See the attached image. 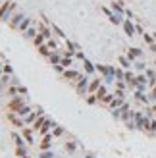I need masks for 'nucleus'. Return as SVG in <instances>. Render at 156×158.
Segmentation results:
<instances>
[{
  "instance_id": "f257e3e1",
  "label": "nucleus",
  "mask_w": 156,
  "mask_h": 158,
  "mask_svg": "<svg viewBox=\"0 0 156 158\" xmlns=\"http://www.w3.org/2000/svg\"><path fill=\"white\" fill-rule=\"evenodd\" d=\"M89 83H91V77H89L87 73L81 75V77L75 81V91H77V95H81V97L89 95Z\"/></svg>"
},
{
  "instance_id": "f03ea898",
  "label": "nucleus",
  "mask_w": 156,
  "mask_h": 158,
  "mask_svg": "<svg viewBox=\"0 0 156 158\" xmlns=\"http://www.w3.org/2000/svg\"><path fill=\"white\" fill-rule=\"evenodd\" d=\"M25 95H18V97H14V98H10V102L6 104V110L8 112H19V108H23L25 106Z\"/></svg>"
},
{
  "instance_id": "7ed1b4c3",
  "label": "nucleus",
  "mask_w": 156,
  "mask_h": 158,
  "mask_svg": "<svg viewBox=\"0 0 156 158\" xmlns=\"http://www.w3.org/2000/svg\"><path fill=\"white\" fill-rule=\"evenodd\" d=\"M100 12H104V14H106V18L110 19V21H112L114 25H121V23H124V18H121L119 14H116L114 10L106 8V6H100Z\"/></svg>"
},
{
  "instance_id": "20e7f679",
  "label": "nucleus",
  "mask_w": 156,
  "mask_h": 158,
  "mask_svg": "<svg viewBox=\"0 0 156 158\" xmlns=\"http://www.w3.org/2000/svg\"><path fill=\"white\" fill-rule=\"evenodd\" d=\"M52 141H54V135L52 133L42 135V141L39 143V152H41V150H50L52 149Z\"/></svg>"
},
{
  "instance_id": "39448f33",
  "label": "nucleus",
  "mask_w": 156,
  "mask_h": 158,
  "mask_svg": "<svg viewBox=\"0 0 156 158\" xmlns=\"http://www.w3.org/2000/svg\"><path fill=\"white\" fill-rule=\"evenodd\" d=\"M42 114H44V110H42L41 106H39L37 110H33L31 114H27V116L23 118V121H25V126H33V123H35V120H37L39 116H42Z\"/></svg>"
},
{
  "instance_id": "423d86ee",
  "label": "nucleus",
  "mask_w": 156,
  "mask_h": 158,
  "mask_svg": "<svg viewBox=\"0 0 156 158\" xmlns=\"http://www.w3.org/2000/svg\"><path fill=\"white\" fill-rule=\"evenodd\" d=\"M6 118H8V121H10L14 127H25V121H23V118H19L16 112H8V114H6Z\"/></svg>"
},
{
  "instance_id": "0eeeda50",
  "label": "nucleus",
  "mask_w": 156,
  "mask_h": 158,
  "mask_svg": "<svg viewBox=\"0 0 156 158\" xmlns=\"http://www.w3.org/2000/svg\"><path fill=\"white\" fill-rule=\"evenodd\" d=\"M25 18H27V16L23 14V12H18V14H14L12 18H10V21H8V23H10V27H12V29H18Z\"/></svg>"
},
{
  "instance_id": "6e6552de",
  "label": "nucleus",
  "mask_w": 156,
  "mask_h": 158,
  "mask_svg": "<svg viewBox=\"0 0 156 158\" xmlns=\"http://www.w3.org/2000/svg\"><path fill=\"white\" fill-rule=\"evenodd\" d=\"M83 73H79L77 70H73V68H68V70L64 71V73H62V77L64 79H68V81H77L79 77H81Z\"/></svg>"
},
{
  "instance_id": "1a4fd4ad",
  "label": "nucleus",
  "mask_w": 156,
  "mask_h": 158,
  "mask_svg": "<svg viewBox=\"0 0 156 158\" xmlns=\"http://www.w3.org/2000/svg\"><path fill=\"white\" fill-rule=\"evenodd\" d=\"M37 27H39V33H42L46 39H52V27H50V25H46L44 21H39Z\"/></svg>"
},
{
  "instance_id": "9d476101",
  "label": "nucleus",
  "mask_w": 156,
  "mask_h": 158,
  "mask_svg": "<svg viewBox=\"0 0 156 158\" xmlns=\"http://www.w3.org/2000/svg\"><path fill=\"white\" fill-rule=\"evenodd\" d=\"M21 135H23V139L27 141V145H35V139H33V127H21Z\"/></svg>"
},
{
  "instance_id": "9b49d317",
  "label": "nucleus",
  "mask_w": 156,
  "mask_h": 158,
  "mask_svg": "<svg viewBox=\"0 0 156 158\" xmlns=\"http://www.w3.org/2000/svg\"><path fill=\"white\" fill-rule=\"evenodd\" d=\"M121 27H124V31H125V35H127V37H133L135 33V25L131 23V19H124V23H121Z\"/></svg>"
},
{
  "instance_id": "f8f14e48",
  "label": "nucleus",
  "mask_w": 156,
  "mask_h": 158,
  "mask_svg": "<svg viewBox=\"0 0 156 158\" xmlns=\"http://www.w3.org/2000/svg\"><path fill=\"white\" fill-rule=\"evenodd\" d=\"M10 4H12V0H2V4H0V21H6V14L10 10Z\"/></svg>"
},
{
  "instance_id": "ddd939ff",
  "label": "nucleus",
  "mask_w": 156,
  "mask_h": 158,
  "mask_svg": "<svg viewBox=\"0 0 156 158\" xmlns=\"http://www.w3.org/2000/svg\"><path fill=\"white\" fill-rule=\"evenodd\" d=\"M102 77H97V79H91V83H89V95H95L98 91V87H100L104 81H100Z\"/></svg>"
},
{
  "instance_id": "4468645a",
  "label": "nucleus",
  "mask_w": 156,
  "mask_h": 158,
  "mask_svg": "<svg viewBox=\"0 0 156 158\" xmlns=\"http://www.w3.org/2000/svg\"><path fill=\"white\" fill-rule=\"evenodd\" d=\"M125 56H127L131 62H135L137 58H141V56H143V50H141V48H127V54H125Z\"/></svg>"
},
{
  "instance_id": "2eb2a0df",
  "label": "nucleus",
  "mask_w": 156,
  "mask_h": 158,
  "mask_svg": "<svg viewBox=\"0 0 156 158\" xmlns=\"http://www.w3.org/2000/svg\"><path fill=\"white\" fill-rule=\"evenodd\" d=\"M112 10L119 16H125V6H124L121 0H114V2H112Z\"/></svg>"
},
{
  "instance_id": "dca6fc26",
  "label": "nucleus",
  "mask_w": 156,
  "mask_h": 158,
  "mask_svg": "<svg viewBox=\"0 0 156 158\" xmlns=\"http://www.w3.org/2000/svg\"><path fill=\"white\" fill-rule=\"evenodd\" d=\"M37 35H39V27H37V23H33L31 27L27 29V31L23 33V37H25V39H31V41H33L35 37H37Z\"/></svg>"
},
{
  "instance_id": "f3484780",
  "label": "nucleus",
  "mask_w": 156,
  "mask_h": 158,
  "mask_svg": "<svg viewBox=\"0 0 156 158\" xmlns=\"http://www.w3.org/2000/svg\"><path fill=\"white\" fill-rule=\"evenodd\" d=\"M54 126H56V123L50 120V118H48V120H46L44 123H42V127L39 129V135H46V133H50V129H52Z\"/></svg>"
},
{
  "instance_id": "a211bd4d",
  "label": "nucleus",
  "mask_w": 156,
  "mask_h": 158,
  "mask_svg": "<svg viewBox=\"0 0 156 158\" xmlns=\"http://www.w3.org/2000/svg\"><path fill=\"white\" fill-rule=\"evenodd\" d=\"M12 81H14V75H8V73H4L2 77H0V89H2V91H4V89H8Z\"/></svg>"
},
{
  "instance_id": "6ab92c4d",
  "label": "nucleus",
  "mask_w": 156,
  "mask_h": 158,
  "mask_svg": "<svg viewBox=\"0 0 156 158\" xmlns=\"http://www.w3.org/2000/svg\"><path fill=\"white\" fill-rule=\"evenodd\" d=\"M33 23H35V21H33V18H29V16H27V18H25V19L21 21V25L18 27V31H19V33H25V31H27V29L31 27Z\"/></svg>"
},
{
  "instance_id": "aec40b11",
  "label": "nucleus",
  "mask_w": 156,
  "mask_h": 158,
  "mask_svg": "<svg viewBox=\"0 0 156 158\" xmlns=\"http://www.w3.org/2000/svg\"><path fill=\"white\" fill-rule=\"evenodd\" d=\"M12 139L16 141V147H19V149H27L25 143H23V135H19L18 131H12Z\"/></svg>"
},
{
  "instance_id": "412c9836",
  "label": "nucleus",
  "mask_w": 156,
  "mask_h": 158,
  "mask_svg": "<svg viewBox=\"0 0 156 158\" xmlns=\"http://www.w3.org/2000/svg\"><path fill=\"white\" fill-rule=\"evenodd\" d=\"M125 104V98H121V97H116L114 100H112L108 106H110V110H118V108H121Z\"/></svg>"
},
{
  "instance_id": "4be33fe9",
  "label": "nucleus",
  "mask_w": 156,
  "mask_h": 158,
  "mask_svg": "<svg viewBox=\"0 0 156 158\" xmlns=\"http://www.w3.org/2000/svg\"><path fill=\"white\" fill-rule=\"evenodd\" d=\"M62 52L60 50H54V52H50V56H48V58H50V64L52 66H56V64H60V62H62Z\"/></svg>"
},
{
  "instance_id": "5701e85b",
  "label": "nucleus",
  "mask_w": 156,
  "mask_h": 158,
  "mask_svg": "<svg viewBox=\"0 0 156 158\" xmlns=\"http://www.w3.org/2000/svg\"><path fill=\"white\" fill-rule=\"evenodd\" d=\"M83 68H85V73H87V75H92L95 71H97V66L91 64L89 60H83Z\"/></svg>"
},
{
  "instance_id": "b1692460",
  "label": "nucleus",
  "mask_w": 156,
  "mask_h": 158,
  "mask_svg": "<svg viewBox=\"0 0 156 158\" xmlns=\"http://www.w3.org/2000/svg\"><path fill=\"white\" fill-rule=\"evenodd\" d=\"M46 120H48V118H46L44 114H42V116H39L37 120H35V123H33V126H31V127H33V131H39V129H41V127H42V123H44Z\"/></svg>"
},
{
  "instance_id": "393cba45",
  "label": "nucleus",
  "mask_w": 156,
  "mask_h": 158,
  "mask_svg": "<svg viewBox=\"0 0 156 158\" xmlns=\"http://www.w3.org/2000/svg\"><path fill=\"white\" fill-rule=\"evenodd\" d=\"M18 93H19V85H10L8 89H6V95H8L10 98H14V97H18Z\"/></svg>"
},
{
  "instance_id": "a878e982",
  "label": "nucleus",
  "mask_w": 156,
  "mask_h": 158,
  "mask_svg": "<svg viewBox=\"0 0 156 158\" xmlns=\"http://www.w3.org/2000/svg\"><path fill=\"white\" fill-rule=\"evenodd\" d=\"M118 62H119V66H121L124 70H129V68H131V64H133V62L129 60L127 56H119V58H118Z\"/></svg>"
},
{
  "instance_id": "bb28decb",
  "label": "nucleus",
  "mask_w": 156,
  "mask_h": 158,
  "mask_svg": "<svg viewBox=\"0 0 156 158\" xmlns=\"http://www.w3.org/2000/svg\"><path fill=\"white\" fill-rule=\"evenodd\" d=\"M135 98H137L139 102H145V104L150 100V97H147V95H145V91H135Z\"/></svg>"
},
{
  "instance_id": "cd10ccee",
  "label": "nucleus",
  "mask_w": 156,
  "mask_h": 158,
  "mask_svg": "<svg viewBox=\"0 0 156 158\" xmlns=\"http://www.w3.org/2000/svg\"><path fill=\"white\" fill-rule=\"evenodd\" d=\"M60 64L64 66L66 70L71 68V66H73V56H62V62H60Z\"/></svg>"
},
{
  "instance_id": "c85d7f7f",
  "label": "nucleus",
  "mask_w": 156,
  "mask_h": 158,
  "mask_svg": "<svg viewBox=\"0 0 156 158\" xmlns=\"http://www.w3.org/2000/svg\"><path fill=\"white\" fill-rule=\"evenodd\" d=\"M31 112H33V108L29 106V104H25V106H23V108H19V112H16V114H18L19 118H25L27 114H31Z\"/></svg>"
},
{
  "instance_id": "c756f323",
  "label": "nucleus",
  "mask_w": 156,
  "mask_h": 158,
  "mask_svg": "<svg viewBox=\"0 0 156 158\" xmlns=\"http://www.w3.org/2000/svg\"><path fill=\"white\" fill-rule=\"evenodd\" d=\"M106 93H108V89H106V85L102 83L100 87H98V91H97V93H95V95H97V98H98V102H100L102 98H104V95H106Z\"/></svg>"
},
{
  "instance_id": "7c9ffc66",
  "label": "nucleus",
  "mask_w": 156,
  "mask_h": 158,
  "mask_svg": "<svg viewBox=\"0 0 156 158\" xmlns=\"http://www.w3.org/2000/svg\"><path fill=\"white\" fill-rule=\"evenodd\" d=\"M50 27H52V33H56V35H58L60 39H64V41H66V39H68V37H66V33L62 31V29H60V27H58V25H56V23H50Z\"/></svg>"
},
{
  "instance_id": "2f4dec72",
  "label": "nucleus",
  "mask_w": 156,
  "mask_h": 158,
  "mask_svg": "<svg viewBox=\"0 0 156 158\" xmlns=\"http://www.w3.org/2000/svg\"><path fill=\"white\" fill-rule=\"evenodd\" d=\"M46 41H48V39H46V37H44V35H42V33H39L37 37L33 39V42H35V47H41V44H44V42H46Z\"/></svg>"
},
{
  "instance_id": "473e14b6",
  "label": "nucleus",
  "mask_w": 156,
  "mask_h": 158,
  "mask_svg": "<svg viewBox=\"0 0 156 158\" xmlns=\"http://www.w3.org/2000/svg\"><path fill=\"white\" fill-rule=\"evenodd\" d=\"M116 81H125V70L124 68H116Z\"/></svg>"
},
{
  "instance_id": "72a5a7b5",
  "label": "nucleus",
  "mask_w": 156,
  "mask_h": 158,
  "mask_svg": "<svg viewBox=\"0 0 156 158\" xmlns=\"http://www.w3.org/2000/svg\"><path fill=\"white\" fill-rule=\"evenodd\" d=\"M50 133L54 135V139H56V137H62V135H64V127H62V126H54Z\"/></svg>"
},
{
  "instance_id": "f704fd0d",
  "label": "nucleus",
  "mask_w": 156,
  "mask_h": 158,
  "mask_svg": "<svg viewBox=\"0 0 156 158\" xmlns=\"http://www.w3.org/2000/svg\"><path fill=\"white\" fill-rule=\"evenodd\" d=\"M37 48H39V54H42V56H50V52H52L46 42H44V44H41V47H37Z\"/></svg>"
},
{
  "instance_id": "c9c22d12",
  "label": "nucleus",
  "mask_w": 156,
  "mask_h": 158,
  "mask_svg": "<svg viewBox=\"0 0 156 158\" xmlns=\"http://www.w3.org/2000/svg\"><path fill=\"white\" fill-rule=\"evenodd\" d=\"M114 98H116V93H106V95H104V98H102L100 102H102V104H110Z\"/></svg>"
},
{
  "instance_id": "e433bc0d",
  "label": "nucleus",
  "mask_w": 156,
  "mask_h": 158,
  "mask_svg": "<svg viewBox=\"0 0 156 158\" xmlns=\"http://www.w3.org/2000/svg\"><path fill=\"white\" fill-rule=\"evenodd\" d=\"M143 41H145L148 47H150L152 42H156V37H152V35H148V33H145V35H143Z\"/></svg>"
},
{
  "instance_id": "4c0bfd02",
  "label": "nucleus",
  "mask_w": 156,
  "mask_h": 158,
  "mask_svg": "<svg viewBox=\"0 0 156 158\" xmlns=\"http://www.w3.org/2000/svg\"><path fill=\"white\" fill-rule=\"evenodd\" d=\"M39 158H54V152H52V150H41V152H39Z\"/></svg>"
},
{
  "instance_id": "58836bf2",
  "label": "nucleus",
  "mask_w": 156,
  "mask_h": 158,
  "mask_svg": "<svg viewBox=\"0 0 156 158\" xmlns=\"http://www.w3.org/2000/svg\"><path fill=\"white\" fill-rule=\"evenodd\" d=\"M75 149H77V143H73V141H68V143H66V150H68V152H73Z\"/></svg>"
},
{
  "instance_id": "ea45409f",
  "label": "nucleus",
  "mask_w": 156,
  "mask_h": 158,
  "mask_svg": "<svg viewBox=\"0 0 156 158\" xmlns=\"http://www.w3.org/2000/svg\"><path fill=\"white\" fill-rule=\"evenodd\" d=\"M46 44H48V48H50L52 52H54V50H58V42H56L54 39H48V41H46Z\"/></svg>"
},
{
  "instance_id": "a19ab883",
  "label": "nucleus",
  "mask_w": 156,
  "mask_h": 158,
  "mask_svg": "<svg viewBox=\"0 0 156 158\" xmlns=\"http://www.w3.org/2000/svg\"><path fill=\"white\" fill-rule=\"evenodd\" d=\"M97 102H98L97 95H87V104H97Z\"/></svg>"
},
{
  "instance_id": "79ce46f5",
  "label": "nucleus",
  "mask_w": 156,
  "mask_h": 158,
  "mask_svg": "<svg viewBox=\"0 0 156 158\" xmlns=\"http://www.w3.org/2000/svg\"><path fill=\"white\" fill-rule=\"evenodd\" d=\"M135 68H137L139 71H147V66H145V62H135Z\"/></svg>"
},
{
  "instance_id": "37998d69",
  "label": "nucleus",
  "mask_w": 156,
  "mask_h": 158,
  "mask_svg": "<svg viewBox=\"0 0 156 158\" xmlns=\"http://www.w3.org/2000/svg\"><path fill=\"white\" fill-rule=\"evenodd\" d=\"M125 87H127V83H125V81H116V89H119V91H125Z\"/></svg>"
},
{
  "instance_id": "c03bdc74",
  "label": "nucleus",
  "mask_w": 156,
  "mask_h": 158,
  "mask_svg": "<svg viewBox=\"0 0 156 158\" xmlns=\"http://www.w3.org/2000/svg\"><path fill=\"white\" fill-rule=\"evenodd\" d=\"M2 70H4V73L14 75V70H12V66H10V64H4V68H2Z\"/></svg>"
},
{
  "instance_id": "a18cd8bd",
  "label": "nucleus",
  "mask_w": 156,
  "mask_h": 158,
  "mask_svg": "<svg viewBox=\"0 0 156 158\" xmlns=\"http://www.w3.org/2000/svg\"><path fill=\"white\" fill-rule=\"evenodd\" d=\"M135 31H137L139 35H145V29H143V25H141V23H135Z\"/></svg>"
},
{
  "instance_id": "49530a36",
  "label": "nucleus",
  "mask_w": 156,
  "mask_h": 158,
  "mask_svg": "<svg viewBox=\"0 0 156 158\" xmlns=\"http://www.w3.org/2000/svg\"><path fill=\"white\" fill-rule=\"evenodd\" d=\"M75 58H79V60H87V58H85V54H83V50H77V52H75Z\"/></svg>"
},
{
  "instance_id": "de8ad7c7",
  "label": "nucleus",
  "mask_w": 156,
  "mask_h": 158,
  "mask_svg": "<svg viewBox=\"0 0 156 158\" xmlns=\"http://www.w3.org/2000/svg\"><path fill=\"white\" fill-rule=\"evenodd\" d=\"M125 18H127V19H133L135 16H133V12H131V10H127V8H125Z\"/></svg>"
},
{
  "instance_id": "09e8293b",
  "label": "nucleus",
  "mask_w": 156,
  "mask_h": 158,
  "mask_svg": "<svg viewBox=\"0 0 156 158\" xmlns=\"http://www.w3.org/2000/svg\"><path fill=\"white\" fill-rule=\"evenodd\" d=\"M19 95H27V89L21 87V85H19Z\"/></svg>"
},
{
  "instance_id": "8fccbe9b",
  "label": "nucleus",
  "mask_w": 156,
  "mask_h": 158,
  "mask_svg": "<svg viewBox=\"0 0 156 158\" xmlns=\"http://www.w3.org/2000/svg\"><path fill=\"white\" fill-rule=\"evenodd\" d=\"M150 98H152V100H156V87L152 89V93H150Z\"/></svg>"
},
{
  "instance_id": "3c124183",
  "label": "nucleus",
  "mask_w": 156,
  "mask_h": 158,
  "mask_svg": "<svg viewBox=\"0 0 156 158\" xmlns=\"http://www.w3.org/2000/svg\"><path fill=\"white\" fill-rule=\"evenodd\" d=\"M148 48H150L152 52H156V42H152V44H150V47H148Z\"/></svg>"
},
{
  "instance_id": "603ef678",
  "label": "nucleus",
  "mask_w": 156,
  "mask_h": 158,
  "mask_svg": "<svg viewBox=\"0 0 156 158\" xmlns=\"http://www.w3.org/2000/svg\"><path fill=\"white\" fill-rule=\"evenodd\" d=\"M2 68H4V66H2ZM2 68H0V77H2V75H4V70H2Z\"/></svg>"
},
{
  "instance_id": "864d4df0",
  "label": "nucleus",
  "mask_w": 156,
  "mask_h": 158,
  "mask_svg": "<svg viewBox=\"0 0 156 158\" xmlns=\"http://www.w3.org/2000/svg\"><path fill=\"white\" fill-rule=\"evenodd\" d=\"M23 158H33V156H29V154H25V156H23Z\"/></svg>"
},
{
  "instance_id": "5fc2aeb1",
  "label": "nucleus",
  "mask_w": 156,
  "mask_h": 158,
  "mask_svg": "<svg viewBox=\"0 0 156 158\" xmlns=\"http://www.w3.org/2000/svg\"><path fill=\"white\" fill-rule=\"evenodd\" d=\"M85 158H95V156H91V154H87V156H85Z\"/></svg>"
},
{
  "instance_id": "6e6d98bb",
  "label": "nucleus",
  "mask_w": 156,
  "mask_h": 158,
  "mask_svg": "<svg viewBox=\"0 0 156 158\" xmlns=\"http://www.w3.org/2000/svg\"><path fill=\"white\" fill-rule=\"evenodd\" d=\"M2 66H4V64H2V60H0V68H2Z\"/></svg>"
},
{
  "instance_id": "4d7b16f0",
  "label": "nucleus",
  "mask_w": 156,
  "mask_h": 158,
  "mask_svg": "<svg viewBox=\"0 0 156 158\" xmlns=\"http://www.w3.org/2000/svg\"><path fill=\"white\" fill-rule=\"evenodd\" d=\"M154 66H156V60H154Z\"/></svg>"
},
{
  "instance_id": "13d9d810",
  "label": "nucleus",
  "mask_w": 156,
  "mask_h": 158,
  "mask_svg": "<svg viewBox=\"0 0 156 158\" xmlns=\"http://www.w3.org/2000/svg\"><path fill=\"white\" fill-rule=\"evenodd\" d=\"M0 93H2V89H0Z\"/></svg>"
},
{
  "instance_id": "bf43d9fd",
  "label": "nucleus",
  "mask_w": 156,
  "mask_h": 158,
  "mask_svg": "<svg viewBox=\"0 0 156 158\" xmlns=\"http://www.w3.org/2000/svg\"><path fill=\"white\" fill-rule=\"evenodd\" d=\"M0 4H2V0H0Z\"/></svg>"
}]
</instances>
